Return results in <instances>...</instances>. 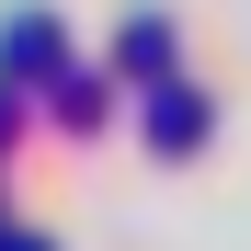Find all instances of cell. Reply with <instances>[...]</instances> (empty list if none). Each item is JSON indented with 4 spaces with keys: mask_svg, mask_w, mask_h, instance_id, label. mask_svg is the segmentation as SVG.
Masks as SVG:
<instances>
[{
    "mask_svg": "<svg viewBox=\"0 0 251 251\" xmlns=\"http://www.w3.org/2000/svg\"><path fill=\"white\" fill-rule=\"evenodd\" d=\"M172 57V23H126V69H160Z\"/></svg>",
    "mask_w": 251,
    "mask_h": 251,
    "instance_id": "3957f363",
    "label": "cell"
},
{
    "mask_svg": "<svg viewBox=\"0 0 251 251\" xmlns=\"http://www.w3.org/2000/svg\"><path fill=\"white\" fill-rule=\"evenodd\" d=\"M57 46H69V34H57V23H34V12H23L12 34H0V69H12V80H34V69H57Z\"/></svg>",
    "mask_w": 251,
    "mask_h": 251,
    "instance_id": "6da1fadb",
    "label": "cell"
},
{
    "mask_svg": "<svg viewBox=\"0 0 251 251\" xmlns=\"http://www.w3.org/2000/svg\"><path fill=\"white\" fill-rule=\"evenodd\" d=\"M194 126H205L194 92H160V103H149V137H160V149H194Z\"/></svg>",
    "mask_w": 251,
    "mask_h": 251,
    "instance_id": "7a4b0ae2",
    "label": "cell"
},
{
    "mask_svg": "<svg viewBox=\"0 0 251 251\" xmlns=\"http://www.w3.org/2000/svg\"><path fill=\"white\" fill-rule=\"evenodd\" d=\"M0 251H46V240H34V228H12V240H0Z\"/></svg>",
    "mask_w": 251,
    "mask_h": 251,
    "instance_id": "277c9868",
    "label": "cell"
}]
</instances>
